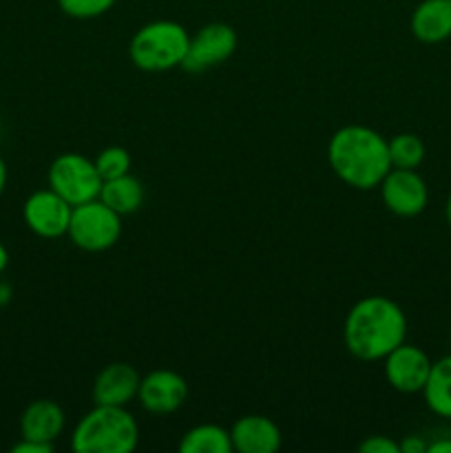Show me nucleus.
I'll return each mask as SVG.
<instances>
[{"label":"nucleus","mask_w":451,"mask_h":453,"mask_svg":"<svg viewBox=\"0 0 451 453\" xmlns=\"http://www.w3.org/2000/svg\"><path fill=\"white\" fill-rule=\"evenodd\" d=\"M385 379L396 392L420 394L432 372V358L423 348L411 343H401L383 358Z\"/></svg>","instance_id":"9d476101"},{"label":"nucleus","mask_w":451,"mask_h":453,"mask_svg":"<svg viewBox=\"0 0 451 453\" xmlns=\"http://www.w3.org/2000/svg\"><path fill=\"white\" fill-rule=\"evenodd\" d=\"M233 449L239 453H274L281 447V429L272 418L261 414L241 416L230 427Z\"/></svg>","instance_id":"ddd939ff"},{"label":"nucleus","mask_w":451,"mask_h":453,"mask_svg":"<svg viewBox=\"0 0 451 453\" xmlns=\"http://www.w3.org/2000/svg\"><path fill=\"white\" fill-rule=\"evenodd\" d=\"M65 411L56 401L40 398L27 405V410L20 416V438L29 441L51 442L56 445L57 438L65 432Z\"/></svg>","instance_id":"2eb2a0df"},{"label":"nucleus","mask_w":451,"mask_h":453,"mask_svg":"<svg viewBox=\"0 0 451 453\" xmlns=\"http://www.w3.org/2000/svg\"><path fill=\"white\" fill-rule=\"evenodd\" d=\"M427 445L429 442H424L420 436H407L402 438L401 442V453H427Z\"/></svg>","instance_id":"b1692460"},{"label":"nucleus","mask_w":451,"mask_h":453,"mask_svg":"<svg viewBox=\"0 0 451 453\" xmlns=\"http://www.w3.org/2000/svg\"><path fill=\"white\" fill-rule=\"evenodd\" d=\"M115 3L118 0H57V7L65 16L75 18V20H91L111 12Z\"/></svg>","instance_id":"412c9836"},{"label":"nucleus","mask_w":451,"mask_h":453,"mask_svg":"<svg viewBox=\"0 0 451 453\" xmlns=\"http://www.w3.org/2000/svg\"><path fill=\"white\" fill-rule=\"evenodd\" d=\"M49 188L71 206H80L100 197L102 177L93 159L80 153H62L49 166Z\"/></svg>","instance_id":"423d86ee"},{"label":"nucleus","mask_w":451,"mask_h":453,"mask_svg":"<svg viewBox=\"0 0 451 453\" xmlns=\"http://www.w3.org/2000/svg\"><path fill=\"white\" fill-rule=\"evenodd\" d=\"M385 208L396 217H416L427 208L429 186L414 168H392L380 181Z\"/></svg>","instance_id":"1a4fd4ad"},{"label":"nucleus","mask_w":451,"mask_h":453,"mask_svg":"<svg viewBox=\"0 0 451 453\" xmlns=\"http://www.w3.org/2000/svg\"><path fill=\"white\" fill-rule=\"evenodd\" d=\"M141 376L131 363H111L93 383V403L96 405H115L126 407L133 403L140 392Z\"/></svg>","instance_id":"f8f14e48"},{"label":"nucleus","mask_w":451,"mask_h":453,"mask_svg":"<svg viewBox=\"0 0 451 453\" xmlns=\"http://www.w3.org/2000/svg\"><path fill=\"white\" fill-rule=\"evenodd\" d=\"M181 453H233L230 429L221 425L203 423L188 429L180 441Z\"/></svg>","instance_id":"a211bd4d"},{"label":"nucleus","mask_w":451,"mask_h":453,"mask_svg":"<svg viewBox=\"0 0 451 453\" xmlns=\"http://www.w3.org/2000/svg\"><path fill=\"white\" fill-rule=\"evenodd\" d=\"M69 239L84 252H104L119 242L122 217L111 211L100 199L73 206L69 224Z\"/></svg>","instance_id":"39448f33"},{"label":"nucleus","mask_w":451,"mask_h":453,"mask_svg":"<svg viewBox=\"0 0 451 453\" xmlns=\"http://www.w3.org/2000/svg\"><path fill=\"white\" fill-rule=\"evenodd\" d=\"M409 29L418 42L440 44L451 38V0H420L409 18Z\"/></svg>","instance_id":"4468645a"},{"label":"nucleus","mask_w":451,"mask_h":453,"mask_svg":"<svg viewBox=\"0 0 451 453\" xmlns=\"http://www.w3.org/2000/svg\"><path fill=\"white\" fill-rule=\"evenodd\" d=\"M327 162L343 184L356 190L378 188L392 171L387 140L363 124H348L332 135Z\"/></svg>","instance_id":"f03ea898"},{"label":"nucleus","mask_w":451,"mask_h":453,"mask_svg":"<svg viewBox=\"0 0 451 453\" xmlns=\"http://www.w3.org/2000/svg\"><path fill=\"white\" fill-rule=\"evenodd\" d=\"M7 265H9V252L7 248H4V243L0 242V277H3V273L7 270Z\"/></svg>","instance_id":"cd10ccee"},{"label":"nucleus","mask_w":451,"mask_h":453,"mask_svg":"<svg viewBox=\"0 0 451 453\" xmlns=\"http://www.w3.org/2000/svg\"><path fill=\"white\" fill-rule=\"evenodd\" d=\"M71 206L66 199H62L56 190L44 188L29 195L22 206V219L27 228L42 239H60L69 233L71 224Z\"/></svg>","instance_id":"6e6552de"},{"label":"nucleus","mask_w":451,"mask_h":453,"mask_svg":"<svg viewBox=\"0 0 451 453\" xmlns=\"http://www.w3.org/2000/svg\"><path fill=\"white\" fill-rule=\"evenodd\" d=\"M53 445L51 442H40V441H29V438H20V442L11 447V453H51Z\"/></svg>","instance_id":"5701e85b"},{"label":"nucleus","mask_w":451,"mask_h":453,"mask_svg":"<svg viewBox=\"0 0 451 453\" xmlns=\"http://www.w3.org/2000/svg\"><path fill=\"white\" fill-rule=\"evenodd\" d=\"M11 286H9L7 281H3V279H0V308H3V305H7L9 301H11Z\"/></svg>","instance_id":"a878e982"},{"label":"nucleus","mask_w":451,"mask_h":453,"mask_svg":"<svg viewBox=\"0 0 451 453\" xmlns=\"http://www.w3.org/2000/svg\"><path fill=\"white\" fill-rule=\"evenodd\" d=\"M361 453H401V442L389 436H370L358 445Z\"/></svg>","instance_id":"4be33fe9"},{"label":"nucleus","mask_w":451,"mask_h":453,"mask_svg":"<svg viewBox=\"0 0 451 453\" xmlns=\"http://www.w3.org/2000/svg\"><path fill=\"white\" fill-rule=\"evenodd\" d=\"M407 317L396 301L371 295L352 305L345 317L343 341L358 361H383L392 349L405 343Z\"/></svg>","instance_id":"f257e3e1"},{"label":"nucleus","mask_w":451,"mask_h":453,"mask_svg":"<svg viewBox=\"0 0 451 453\" xmlns=\"http://www.w3.org/2000/svg\"><path fill=\"white\" fill-rule=\"evenodd\" d=\"M420 394L433 414L451 420V354L432 363V372Z\"/></svg>","instance_id":"f3484780"},{"label":"nucleus","mask_w":451,"mask_h":453,"mask_svg":"<svg viewBox=\"0 0 451 453\" xmlns=\"http://www.w3.org/2000/svg\"><path fill=\"white\" fill-rule=\"evenodd\" d=\"M93 162H96L102 181L115 180V177H122L126 173H131V153L124 146H106V149H102L97 153V157Z\"/></svg>","instance_id":"aec40b11"},{"label":"nucleus","mask_w":451,"mask_h":453,"mask_svg":"<svg viewBox=\"0 0 451 453\" xmlns=\"http://www.w3.org/2000/svg\"><path fill=\"white\" fill-rule=\"evenodd\" d=\"M389 146V162L392 168H418L424 162V142L414 133H401L387 140Z\"/></svg>","instance_id":"6ab92c4d"},{"label":"nucleus","mask_w":451,"mask_h":453,"mask_svg":"<svg viewBox=\"0 0 451 453\" xmlns=\"http://www.w3.org/2000/svg\"><path fill=\"white\" fill-rule=\"evenodd\" d=\"M237 31L226 22H208L197 34L190 35L181 69L188 73H203L208 69L224 65L237 51Z\"/></svg>","instance_id":"0eeeda50"},{"label":"nucleus","mask_w":451,"mask_h":453,"mask_svg":"<svg viewBox=\"0 0 451 453\" xmlns=\"http://www.w3.org/2000/svg\"><path fill=\"white\" fill-rule=\"evenodd\" d=\"M427 453H451V436L449 438H438V441L429 442Z\"/></svg>","instance_id":"393cba45"},{"label":"nucleus","mask_w":451,"mask_h":453,"mask_svg":"<svg viewBox=\"0 0 451 453\" xmlns=\"http://www.w3.org/2000/svg\"><path fill=\"white\" fill-rule=\"evenodd\" d=\"M190 34L175 20H153L140 27L128 42V56L140 71L162 73L181 66Z\"/></svg>","instance_id":"20e7f679"},{"label":"nucleus","mask_w":451,"mask_h":453,"mask_svg":"<svg viewBox=\"0 0 451 453\" xmlns=\"http://www.w3.org/2000/svg\"><path fill=\"white\" fill-rule=\"evenodd\" d=\"M144 184L137 177H133L131 173H126V175L115 177V180L102 181L100 197L97 199L104 202L119 217H124L140 211L141 203H144Z\"/></svg>","instance_id":"dca6fc26"},{"label":"nucleus","mask_w":451,"mask_h":453,"mask_svg":"<svg viewBox=\"0 0 451 453\" xmlns=\"http://www.w3.org/2000/svg\"><path fill=\"white\" fill-rule=\"evenodd\" d=\"M188 398V383L172 370H155L141 376L137 401L149 414H175Z\"/></svg>","instance_id":"9b49d317"},{"label":"nucleus","mask_w":451,"mask_h":453,"mask_svg":"<svg viewBox=\"0 0 451 453\" xmlns=\"http://www.w3.org/2000/svg\"><path fill=\"white\" fill-rule=\"evenodd\" d=\"M7 188V164H4L3 155H0V195Z\"/></svg>","instance_id":"bb28decb"},{"label":"nucleus","mask_w":451,"mask_h":453,"mask_svg":"<svg viewBox=\"0 0 451 453\" xmlns=\"http://www.w3.org/2000/svg\"><path fill=\"white\" fill-rule=\"evenodd\" d=\"M445 217H447V224H449L451 228V195L447 197V206H445Z\"/></svg>","instance_id":"c85d7f7f"},{"label":"nucleus","mask_w":451,"mask_h":453,"mask_svg":"<svg viewBox=\"0 0 451 453\" xmlns=\"http://www.w3.org/2000/svg\"><path fill=\"white\" fill-rule=\"evenodd\" d=\"M140 442V425L126 407L96 405L71 434L75 453H131Z\"/></svg>","instance_id":"7ed1b4c3"}]
</instances>
